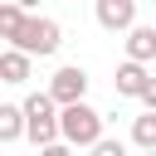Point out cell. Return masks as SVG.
<instances>
[{"mask_svg": "<svg viewBox=\"0 0 156 156\" xmlns=\"http://www.w3.org/2000/svg\"><path fill=\"white\" fill-rule=\"evenodd\" d=\"M58 132H63V141L93 151L102 141V112L88 107V102H68V107H58Z\"/></svg>", "mask_w": 156, "mask_h": 156, "instance_id": "6da1fadb", "label": "cell"}, {"mask_svg": "<svg viewBox=\"0 0 156 156\" xmlns=\"http://www.w3.org/2000/svg\"><path fill=\"white\" fill-rule=\"evenodd\" d=\"M54 107H58L54 93H29V98H24V117H29V141H34V146H49V141L63 136Z\"/></svg>", "mask_w": 156, "mask_h": 156, "instance_id": "7a4b0ae2", "label": "cell"}, {"mask_svg": "<svg viewBox=\"0 0 156 156\" xmlns=\"http://www.w3.org/2000/svg\"><path fill=\"white\" fill-rule=\"evenodd\" d=\"M58 44H63V29H58V20H44V15H29L24 29H20V39H15V49H24L34 58H49Z\"/></svg>", "mask_w": 156, "mask_h": 156, "instance_id": "3957f363", "label": "cell"}, {"mask_svg": "<svg viewBox=\"0 0 156 156\" xmlns=\"http://www.w3.org/2000/svg\"><path fill=\"white\" fill-rule=\"evenodd\" d=\"M49 93H54V102H58V107H68V102H83V93H88V73H83L78 63H63V68L54 73Z\"/></svg>", "mask_w": 156, "mask_h": 156, "instance_id": "277c9868", "label": "cell"}, {"mask_svg": "<svg viewBox=\"0 0 156 156\" xmlns=\"http://www.w3.org/2000/svg\"><path fill=\"white\" fill-rule=\"evenodd\" d=\"M98 24L107 29V34H127L132 24H136V0H98Z\"/></svg>", "mask_w": 156, "mask_h": 156, "instance_id": "5b68a950", "label": "cell"}, {"mask_svg": "<svg viewBox=\"0 0 156 156\" xmlns=\"http://www.w3.org/2000/svg\"><path fill=\"white\" fill-rule=\"evenodd\" d=\"M146 83H151L146 63H136V58L117 63V98H141V93H146Z\"/></svg>", "mask_w": 156, "mask_h": 156, "instance_id": "8992f818", "label": "cell"}, {"mask_svg": "<svg viewBox=\"0 0 156 156\" xmlns=\"http://www.w3.org/2000/svg\"><path fill=\"white\" fill-rule=\"evenodd\" d=\"M127 58H136V63L156 58V24H132L127 29Z\"/></svg>", "mask_w": 156, "mask_h": 156, "instance_id": "52a82bcc", "label": "cell"}, {"mask_svg": "<svg viewBox=\"0 0 156 156\" xmlns=\"http://www.w3.org/2000/svg\"><path fill=\"white\" fill-rule=\"evenodd\" d=\"M29 58H34V54H24V49L10 44V49L0 54V83H15V88H20V83L29 78Z\"/></svg>", "mask_w": 156, "mask_h": 156, "instance_id": "ba28073f", "label": "cell"}, {"mask_svg": "<svg viewBox=\"0 0 156 156\" xmlns=\"http://www.w3.org/2000/svg\"><path fill=\"white\" fill-rule=\"evenodd\" d=\"M20 136H29L24 102H20V107H15V102H5V107H0V141H20Z\"/></svg>", "mask_w": 156, "mask_h": 156, "instance_id": "9c48e42d", "label": "cell"}, {"mask_svg": "<svg viewBox=\"0 0 156 156\" xmlns=\"http://www.w3.org/2000/svg\"><path fill=\"white\" fill-rule=\"evenodd\" d=\"M24 20H29V15H24V5H20V0H5V5H0V34H5L10 44L20 39V29H24Z\"/></svg>", "mask_w": 156, "mask_h": 156, "instance_id": "30bf717a", "label": "cell"}, {"mask_svg": "<svg viewBox=\"0 0 156 156\" xmlns=\"http://www.w3.org/2000/svg\"><path fill=\"white\" fill-rule=\"evenodd\" d=\"M132 141H136L141 151H151V146H156V107H146V112L132 122Z\"/></svg>", "mask_w": 156, "mask_h": 156, "instance_id": "8fae6325", "label": "cell"}, {"mask_svg": "<svg viewBox=\"0 0 156 156\" xmlns=\"http://www.w3.org/2000/svg\"><path fill=\"white\" fill-rule=\"evenodd\" d=\"M93 156H127V146H122V141H112V136H102V141L93 146Z\"/></svg>", "mask_w": 156, "mask_h": 156, "instance_id": "7c38bea8", "label": "cell"}, {"mask_svg": "<svg viewBox=\"0 0 156 156\" xmlns=\"http://www.w3.org/2000/svg\"><path fill=\"white\" fill-rule=\"evenodd\" d=\"M73 151H78V146H73V141H63V136H58V141H49V146H39V156H73Z\"/></svg>", "mask_w": 156, "mask_h": 156, "instance_id": "4fadbf2b", "label": "cell"}, {"mask_svg": "<svg viewBox=\"0 0 156 156\" xmlns=\"http://www.w3.org/2000/svg\"><path fill=\"white\" fill-rule=\"evenodd\" d=\"M141 102H146V107H156V73H151V83H146V93H141Z\"/></svg>", "mask_w": 156, "mask_h": 156, "instance_id": "5bb4252c", "label": "cell"}, {"mask_svg": "<svg viewBox=\"0 0 156 156\" xmlns=\"http://www.w3.org/2000/svg\"><path fill=\"white\" fill-rule=\"evenodd\" d=\"M20 5H24V10H34V5H39V0H20Z\"/></svg>", "mask_w": 156, "mask_h": 156, "instance_id": "9a60e30c", "label": "cell"}, {"mask_svg": "<svg viewBox=\"0 0 156 156\" xmlns=\"http://www.w3.org/2000/svg\"><path fill=\"white\" fill-rule=\"evenodd\" d=\"M146 156H156V146H151V151H146Z\"/></svg>", "mask_w": 156, "mask_h": 156, "instance_id": "2e32d148", "label": "cell"}]
</instances>
